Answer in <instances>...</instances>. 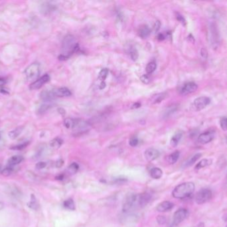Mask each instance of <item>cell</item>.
Instances as JSON below:
<instances>
[{
    "label": "cell",
    "instance_id": "836d02e7",
    "mask_svg": "<svg viewBox=\"0 0 227 227\" xmlns=\"http://www.w3.org/2000/svg\"><path fill=\"white\" fill-rule=\"evenodd\" d=\"M220 125L223 131H227V117H223L220 119Z\"/></svg>",
    "mask_w": 227,
    "mask_h": 227
},
{
    "label": "cell",
    "instance_id": "e575fe53",
    "mask_svg": "<svg viewBox=\"0 0 227 227\" xmlns=\"http://www.w3.org/2000/svg\"><path fill=\"white\" fill-rule=\"evenodd\" d=\"M27 145H28V143H24L17 145H16V146H14L13 147H11V149H13V150H22L23 149H25Z\"/></svg>",
    "mask_w": 227,
    "mask_h": 227
},
{
    "label": "cell",
    "instance_id": "6da1fadb",
    "mask_svg": "<svg viewBox=\"0 0 227 227\" xmlns=\"http://www.w3.org/2000/svg\"><path fill=\"white\" fill-rule=\"evenodd\" d=\"M151 199V195L148 193L141 194H130L126 196L123 205V211L129 213L141 208L148 204Z\"/></svg>",
    "mask_w": 227,
    "mask_h": 227
},
{
    "label": "cell",
    "instance_id": "bcb514c9",
    "mask_svg": "<svg viewBox=\"0 0 227 227\" xmlns=\"http://www.w3.org/2000/svg\"><path fill=\"white\" fill-rule=\"evenodd\" d=\"M63 164V162L61 161V160H59V161H57V167H60V166H61Z\"/></svg>",
    "mask_w": 227,
    "mask_h": 227
},
{
    "label": "cell",
    "instance_id": "7402d4cb",
    "mask_svg": "<svg viewBox=\"0 0 227 227\" xmlns=\"http://www.w3.org/2000/svg\"><path fill=\"white\" fill-rule=\"evenodd\" d=\"M212 162H213V161H212L211 159H202L200 162L198 163L196 165L195 169L196 170H199V169L204 168L205 167V166H208L211 164H212Z\"/></svg>",
    "mask_w": 227,
    "mask_h": 227
},
{
    "label": "cell",
    "instance_id": "f5cc1de1",
    "mask_svg": "<svg viewBox=\"0 0 227 227\" xmlns=\"http://www.w3.org/2000/svg\"><path fill=\"white\" fill-rule=\"evenodd\" d=\"M226 227H227V226H226Z\"/></svg>",
    "mask_w": 227,
    "mask_h": 227
},
{
    "label": "cell",
    "instance_id": "b9f144b4",
    "mask_svg": "<svg viewBox=\"0 0 227 227\" xmlns=\"http://www.w3.org/2000/svg\"><path fill=\"white\" fill-rule=\"evenodd\" d=\"M49 108V105H42L41 107H40V109H39V113H44L45 111H46Z\"/></svg>",
    "mask_w": 227,
    "mask_h": 227
},
{
    "label": "cell",
    "instance_id": "ffe728a7",
    "mask_svg": "<svg viewBox=\"0 0 227 227\" xmlns=\"http://www.w3.org/2000/svg\"><path fill=\"white\" fill-rule=\"evenodd\" d=\"M41 97L45 101H49L53 99L55 97L53 94V91H44L41 93Z\"/></svg>",
    "mask_w": 227,
    "mask_h": 227
},
{
    "label": "cell",
    "instance_id": "4fadbf2b",
    "mask_svg": "<svg viewBox=\"0 0 227 227\" xmlns=\"http://www.w3.org/2000/svg\"><path fill=\"white\" fill-rule=\"evenodd\" d=\"M52 91L54 97H70L72 95L71 91L66 87H60V88H57Z\"/></svg>",
    "mask_w": 227,
    "mask_h": 227
},
{
    "label": "cell",
    "instance_id": "3957f363",
    "mask_svg": "<svg viewBox=\"0 0 227 227\" xmlns=\"http://www.w3.org/2000/svg\"><path fill=\"white\" fill-rule=\"evenodd\" d=\"M78 48V44L76 43L75 39L73 36L67 35L65 37L63 42V51L62 55L59 57L60 60H65L68 58L71 54L74 52Z\"/></svg>",
    "mask_w": 227,
    "mask_h": 227
},
{
    "label": "cell",
    "instance_id": "d6986e66",
    "mask_svg": "<svg viewBox=\"0 0 227 227\" xmlns=\"http://www.w3.org/2000/svg\"><path fill=\"white\" fill-rule=\"evenodd\" d=\"M163 171L161 169L158 167H155L151 169L150 175L154 179H159L162 177Z\"/></svg>",
    "mask_w": 227,
    "mask_h": 227
},
{
    "label": "cell",
    "instance_id": "74e56055",
    "mask_svg": "<svg viewBox=\"0 0 227 227\" xmlns=\"http://www.w3.org/2000/svg\"><path fill=\"white\" fill-rule=\"evenodd\" d=\"M140 79H141V81H142V82H143L145 84L149 83L150 81V77H148L147 75H142V76L140 77Z\"/></svg>",
    "mask_w": 227,
    "mask_h": 227
},
{
    "label": "cell",
    "instance_id": "ee69618b",
    "mask_svg": "<svg viewBox=\"0 0 227 227\" xmlns=\"http://www.w3.org/2000/svg\"><path fill=\"white\" fill-rule=\"evenodd\" d=\"M201 55L204 57V58H207L208 55V52H207V51L205 49V48H202L201 51Z\"/></svg>",
    "mask_w": 227,
    "mask_h": 227
},
{
    "label": "cell",
    "instance_id": "f546056e",
    "mask_svg": "<svg viewBox=\"0 0 227 227\" xmlns=\"http://www.w3.org/2000/svg\"><path fill=\"white\" fill-rule=\"evenodd\" d=\"M76 119H66L64 121V125L66 129H73L75 125Z\"/></svg>",
    "mask_w": 227,
    "mask_h": 227
},
{
    "label": "cell",
    "instance_id": "9a60e30c",
    "mask_svg": "<svg viewBox=\"0 0 227 227\" xmlns=\"http://www.w3.org/2000/svg\"><path fill=\"white\" fill-rule=\"evenodd\" d=\"M183 136V132L181 131H178L175 133V135L171 137L170 143L171 145L173 147H176L177 146V145L179 143L180 140L182 138Z\"/></svg>",
    "mask_w": 227,
    "mask_h": 227
},
{
    "label": "cell",
    "instance_id": "44dd1931",
    "mask_svg": "<svg viewBox=\"0 0 227 227\" xmlns=\"http://www.w3.org/2000/svg\"><path fill=\"white\" fill-rule=\"evenodd\" d=\"M23 130V127H18L16 129L12 130L9 133L8 136L11 139H15L17 138L21 135V133H22Z\"/></svg>",
    "mask_w": 227,
    "mask_h": 227
},
{
    "label": "cell",
    "instance_id": "5bb4252c",
    "mask_svg": "<svg viewBox=\"0 0 227 227\" xmlns=\"http://www.w3.org/2000/svg\"><path fill=\"white\" fill-rule=\"evenodd\" d=\"M173 206L174 205L171 202L163 201L157 205L156 210L161 213H165V212L171 211L173 208Z\"/></svg>",
    "mask_w": 227,
    "mask_h": 227
},
{
    "label": "cell",
    "instance_id": "ac0fdd59",
    "mask_svg": "<svg viewBox=\"0 0 227 227\" xmlns=\"http://www.w3.org/2000/svg\"><path fill=\"white\" fill-rule=\"evenodd\" d=\"M138 34L142 39H146L150 34V29L147 25H143L139 29Z\"/></svg>",
    "mask_w": 227,
    "mask_h": 227
},
{
    "label": "cell",
    "instance_id": "484cf974",
    "mask_svg": "<svg viewBox=\"0 0 227 227\" xmlns=\"http://www.w3.org/2000/svg\"><path fill=\"white\" fill-rule=\"evenodd\" d=\"M62 144H63V140L60 138L54 139L51 141V143H50L51 147L53 148V149H59V148L61 146Z\"/></svg>",
    "mask_w": 227,
    "mask_h": 227
},
{
    "label": "cell",
    "instance_id": "7c38bea8",
    "mask_svg": "<svg viewBox=\"0 0 227 227\" xmlns=\"http://www.w3.org/2000/svg\"><path fill=\"white\" fill-rule=\"evenodd\" d=\"M160 153L158 150H157L154 148H150L147 149L146 151H145L144 155L147 161H153L154 160H156L159 157Z\"/></svg>",
    "mask_w": 227,
    "mask_h": 227
},
{
    "label": "cell",
    "instance_id": "5b68a950",
    "mask_svg": "<svg viewBox=\"0 0 227 227\" xmlns=\"http://www.w3.org/2000/svg\"><path fill=\"white\" fill-rule=\"evenodd\" d=\"M212 197V192L208 189H202L196 193L195 202L198 205H202L208 202Z\"/></svg>",
    "mask_w": 227,
    "mask_h": 227
},
{
    "label": "cell",
    "instance_id": "9c48e42d",
    "mask_svg": "<svg viewBox=\"0 0 227 227\" xmlns=\"http://www.w3.org/2000/svg\"><path fill=\"white\" fill-rule=\"evenodd\" d=\"M50 80V77L49 75L45 74L43 76H42L38 79L35 81L34 82H33L31 85H30L29 88L31 90H36L40 89L41 87H43L45 83L49 82Z\"/></svg>",
    "mask_w": 227,
    "mask_h": 227
},
{
    "label": "cell",
    "instance_id": "60d3db41",
    "mask_svg": "<svg viewBox=\"0 0 227 227\" xmlns=\"http://www.w3.org/2000/svg\"><path fill=\"white\" fill-rule=\"evenodd\" d=\"M157 219V222H158L160 225H163V224L165 223V222H166L165 218L163 216L158 217Z\"/></svg>",
    "mask_w": 227,
    "mask_h": 227
},
{
    "label": "cell",
    "instance_id": "8fae6325",
    "mask_svg": "<svg viewBox=\"0 0 227 227\" xmlns=\"http://www.w3.org/2000/svg\"><path fill=\"white\" fill-rule=\"evenodd\" d=\"M214 135L213 132L207 131L201 133L198 137L197 140L199 143L205 145L210 143V142L214 139Z\"/></svg>",
    "mask_w": 227,
    "mask_h": 227
},
{
    "label": "cell",
    "instance_id": "f1b7e54d",
    "mask_svg": "<svg viewBox=\"0 0 227 227\" xmlns=\"http://www.w3.org/2000/svg\"><path fill=\"white\" fill-rule=\"evenodd\" d=\"M157 68V65L155 61H151L146 66V71L147 74H151L152 73L155 71V70Z\"/></svg>",
    "mask_w": 227,
    "mask_h": 227
},
{
    "label": "cell",
    "instance_id": "52a82bcc",
    "mask_svg": "<svg viewBox=\"0 0 227 227\" xmlns=\"http://www.w3.org/2000/svg\"><path fill=\"white\" fill-rule=\"evenodd\" d=\"M187 215H188V211L185 208H181L178 209L173 214V225L174 226L179 225L181 223H182L186 219Z\"/></svg>",
    "mask_w": 227,
    "mask_h": 227
},
{
    "label": "cell",
    "instance_id": "7bdbcfd3",
    "mask_svg": "<svg viewBox=\"0 0 227 227\" xmlns=\"http://www.w3.org/2000/svg\"><path fill=\"white\" fill-rule=\"evenodd\" d=\"M177 19L179 22H181V23L183 24V25H185V19H184V17L182 16H181V15L178 14L177 16Z\"/></svg>",
    "mask_w": 227,
    "mask_h": 227
},
{
    "label": "cell",
    "instance_id": "f6af8a7d",
    "mask_svg": "<svg viewBox=\"0 0 227 227\" xmlns=\"http://www.w3.org/2000/svg\"><path fill=\"white\" fill-rule=\"evenodd\" d=\"M6 83V81L4 78H0V87L4 85L5 83Z\"/></svg>",
    "mask_w": 227,
    "mask_h": 227
},
{
    "label": "cell",
    "instance_id": "7dc6e473",
    "mask_svg": "<svg viewBox=\"0 0 227 227\" xmlns=\"http://www.w3.org/2000/svg\"><path fill=\"white\" fill-rule=\"evenodd\" d=\"M158 39H159V40H163V39H165V37L163 34H159L158 35Z\"/></svg>",
    "mask_w": 227,
    "mask_h": 227
},
{
    "label": "cell",
    "instance_id": "7a4b0ae2",
    "mask_svg": "<svg viewBox=\"0 0 227 227\" xmlns=\"http://www.w3.org/2000/svg\"><path fill=\"white\" fill-rule=\"evenodd\" d=\"M195 184L192 182H186L177 185L172 193L174 198L183 199L189 197L195 190Z\"/></svg>",
    "mask_w": 227,
    "mask_h": 227
},
{
    "label": "cell",
    "instance_id": "4dcf8cb0",
    "mask_svg": "<svg viewBox=\"0 0 227 227\" xmlns=\"http://www.w3.org/2000/svg\"><path fill=\"white\" fill-rule=\"evenodd\" d=\"M28 207L29 208H31V209H33V210H37L38 209L39 204H38L37 200H36L34 195H32L31 201H30L28 203Z\"/></svg>",
    "mask_w": 227,
    "mask_h": 227
},
{
    "label": "cell",
    "instance_id": "f35d334b",
    "mask_svg": "<svg viewBox=\"0 0 227 227\" xmlns=\"http://www.w3.org/2000/svg\"><path fill=\"white\" fill-rule=\"evenodd\" d=\"M47 164L45 162H39L37 163V164H36V168H37V169H44L45 166H46Z\"/></svg>",
    "mask_w": 227,
    "mask_h": 227
},
{
    "label": "cell",
    "instance_id": "603a6c76",
    "mask_svg": "<svg viewBox=\"0 0 227 227\" xmlns=\"http://www.w3.org/2000/svg\"><path fill=\"white\" fill-rule=\"evenodd\" d=\"M166 95H167V94L165 93H159V94L153 95L152 99H151V102L153 103H159L162 102L163 99H165Z\"/></svg>",
    "mask_w": 227,
    "mask_h": 227
},
{
    "label": "cell",
    "instance_id": "277c9868",
    "mask_svg": "<svg viewBox=\"0 0 227 227\" xmlns=\"http://www.w3.org/2000/svg\"><path fill=\"white\" fill-rule=\"evenodd\" d=\"M25 74L28 81H34L40 75V65L37 63H33L25 69Z\"/></svg>",
    "mask_w": 227,
    "mask_h": 227
},
{
    "label": "cell",
    "instance_id": "816d5d0a",
    "mask_svg": "<svg viewBox=\"0 0 227 227\" xmlns=\"http://www.w3.org/2000/svg\"><path fill=\"white\" fill-rule=\"evenodd\" d=\"M0 138H1V134H0Z\"/></svg>",
    "mask_w": 227,
    "mask_h": 227
},
{
    "label": "cell",
    "instance_id": "681fc988",
    "mask_svg": "<svg viewBox=\"0 0 227 227\" xmlns=\"http://www.w3.org/2000/svg\"><path fill=\"white\" fill-rule=\"evenodd\" d=\"M105 86H106V84L104 83V82H102L100 83V88L101 89H102L104 88Z\"/></svg>",
    "mask_w": 227,
    "mask_h": 227
},
{
    "label": "cell",
    "instance_id": "1f68e13d",
    "mask_svg": "<svg viewBox=\"0 0 227 227\" xmlns=\"http://www.w3.org/2000/svg\"><path fill=\"white\" fill-rule=\"evenodd\" d=\"M108 75V69L106 68L102 69L98 74V79L102 82H104Z\"/></svg>",
    "mask_w": 227,
    "mask_h": 227
},
{
    "label": "cell",
    "instance_id": "83f0119b",
    "mask_svg": "<svg viewBox=\"0 0 227 227\" xmlns=\"http://www.w3.org/2000/svg\"><path fill=\"white\" fill-rule=\"evenodd\" d=\"M177 106L176 105H172L171 106H169L165 111L164 114H163V117H167L169 115H171V114H173L174 112L177 110Z\"/></svg>",
    "mask_w": 227,
    "mask_h": 227
},
{
    "label": "cell",
    "instance_id": "30bf717a",
    "mask_svg": "<svg viewBox=\"0 0 227 227\" xmlns=\"http://www.w3.org/2000/svg\"><path fill=\"white\" fill-rule=\"evenodd\" d=\"M198 89V86L193 82H188L183 85L180 89V93L182 95H187L195 92Z\"/></svg>",
    "mask_w": 227,
    "mask_h": 227
},
{
    "label": "cell",
    "instance_id": "d4e9b609",
    "mask_svg": "<svg viewBox=\"0 0 227 227\" xmlns=\"http://www.w3.org/2000/svg\"><path fill=\"white\" fill-rule=\"evenodd\" d=\"M201 156L202 155L201 153H196L195 155H193L189 161L185 163L186 167H189V166H192L193 164H195V163L196 162V161H197V160L200 158Z\"/></svg>",
    "mask_w": 227,
    "mask_h": 227
},
{
    "label": "cell",
    "instance_id": "8992f818",
    "mask_svg": "<svg viewBox=\"0 0 227 227\" xmlns=\"http://www.w3.org/2000/svg\"><path fill=\"white\" fill-rule=\"evenodd\" d=\"M211 99L207 97H200L195 99L192 103V109L195 111H201L209 105Z\"/></svg>",
    "mask_w": 227,
    "mask_h": 227
},
{
    "label": "cell",
    "instance_id": "c3c4849f",
    "mask_svg": "<svg viewBox=\"0 0 227 227\" xmlns=\"http://www.w3.org/2000/svg\"><path fill=\"white\" fill-rule=\"evenodd\" d=\"M4 208V202H2L1 201H0V211L2 210Z\"/></svg>",
    "mask_w": 227,
    "mask_h": 227
},
{
    "label": "cell",
    "instance_id": "ba28073f",
    "mask_svg": "<svg viewBox=\"0 0 227 227\" xmlns=\"http://www.w3.org/2000/svg\"><path fill=\"white\" fill-rule=\"evenodd\" d=\"M216 27L214 24H212L210 27V39L211 45L214 49H217L219 44V35Z\"/></svg>",
    "mask_w": 227,
    "mask_h": 227
},
{
    "label": "cell",
    "instance_id": "e0dca14e",
    "mask_svg": "<svg viewBox=\"0 0 227 227\" xmlns=\"http://www.w3.org/2000/svg\"><path fill=\"white\" fill-rule=\"evenodd\" d=\"M179 155H180V153L179 152V151H175L174 153H171V155L167 156V158H166V160H167V161L169 164L173 165V164H175V163L178 161L179 158Z\"/></svg>",
    "mask_w": 227,
    "mask_h": 227
},
{
    "label": "cell",
    "instance_id": "d590c367",
    "mask_svg": "<svg viewBox=\"0 0 227 227\" xmlns=\"http://www.w3.org/2000/svg\"><path fill=\"white\" fill-rule=\"evenodd\" d=\"M130 57H131V58L134 60V61L137 60L138 57V53L137 50L135 49H133L130 51Z\"/></svg>",
    "mask_w": 227,
    "mask_h": 227
},
{
    "label": "cell",
    "instance_id": "d6a6232c",
    "mask_svg": "<svg viewBox=\"0 0 227 227\" xmlns=\"http://www.w3.org/2000/svg\"><path fill=\"white\" fill-rule=\"evenodd\" d=\"M13 166L8 165L6 166L5 169H3V171H1V173L4 175H5V176H7V175H11L12 172H13Z\"/></svg>",
    "mask_w": 227,
    "mask_h": 227
},
{
    "label": "cell",
    "instance_id": "4316f807",
    "mask_svg": "<svg viewBox=\"0 0 227 227\" xmlns=\"http://www.w3.org/2000/svg\"><path fill=\"white\" fill-rule=\"evenodd\" d=\"M78 169H79V166H78V165L77 163H72V164L69 165L68 167V169H67L68 173L71 175H74L75 173H77V172Z\"/></svg>",
    "mask_w": 227,
    "mask_h": 227
},
{
    "label": "cell",
    "instance_id": "ab89813d",
    "mask_svg": "<svg viewBox=\"0 0 227 227\" xmlns=\"http://www.w3.org/2000/svg\"><path fill=\"white\" fill-rule=\"evenodd\" d=\"M160 27H161V23H160L159 21H156L154 23L153 25V29L155 31H157L158 30L160 29Z\"/></svg>",
    "mask_w": 227,
    "mask_h": 227
},
{
    "label": "cell",
    "instance_id": "cb8c5ba5",
    "mask_svg": "<svg viewBox=\"0 0 227 227\" xmlns=\"http://www.w3.org/2000/svg\"><path fill=\"white\" fill-rule=\"evenodd\" d=\"M63 206H64L65 208L71 211H74L76 208L74 202L72 199L66 200V201L63 202Z\"/></svg>",
    "mask_w": 227,
    "mask_h": 227
},
{
    "label": "cell",
    "instance_id": "2e32d148",
    "mask_svg": "<svg viewBox=\"0 0 227 227\" xmlns=\"http://www.w3.org/2000/svg\"><path fill=\"white\" fill-rule=\"evenodd\" d=\"M24 158L21 155H14L8 160V165L15 166L23 161Z\"/></svg>",
    "mask_w": 227,
    "mask_h": 227
},
{
    "label": "cell",
    "instance_id": "8d00e7d4",
    "mask_svg": "<svg viewBox=\"0 0 227 227\" xmlns=\"http://www.w3.org/2000/svg\"><path fill=\"white\" fill-rule=\"evenodd\" d=\"M138 142H139V141H138V138L132 137V138L130 139V140L129 141V144H130V146L135 147V146H137V145H138Z\"/></svg>",
    "mask_w": 227,
    "mask_h": 227
},
{
    "label": "cell",
    "instance_id": "f907efd6",
    "mask_svg": "<svg viewBox=\"0 0 227 227\" xmlns=\"http://www.w3.org/2000/svg\"><path fill=\"white\" fill-rule=\"evenodd\" d=\"M140 105H141L140 103H135V105H133V107H134L133 108H138V107H140Z\"/></svg>",
    "mask_w": 227,
    "mask_h": 227
}]
</instances>
